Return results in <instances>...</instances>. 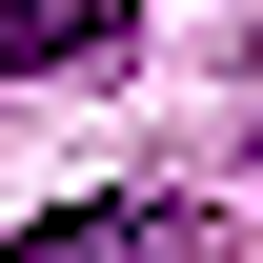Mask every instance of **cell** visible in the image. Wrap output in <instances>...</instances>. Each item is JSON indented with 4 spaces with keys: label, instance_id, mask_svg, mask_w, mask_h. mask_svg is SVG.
Masks as SVG:
<instances>
[{
    "label": "cell",
    "instance_id": "6da1fadb",
    "mask_svg": "<svg viewBox=\"0 0 263 263\" xmlns=\"http://www.w3.org/2000/svg\"><path fill=\"white\" fill-rule=\"evenodd\" d=\"M202 223L182 202H142V182H101V202H61V223H21V263H182Z\"/></svg>",
    "mask_w": 263,
    "mask_h": 263
},
{
    "label": "cell",
    "instance_id": "7a4b0ae2",
    "mask_svg": "<svg viewBox=\"0 0 263 263\" xmlns=\"http://www.w3.org/2000/svg\"><path fill=\"white\" fill-rule=\"evenodd\" d=\"M122 21H142V0H0V61H21V81H61V61H101Z\"/></svg>",
    "mask_w": 263,
    "mask_h": 263
}]
</instances>
